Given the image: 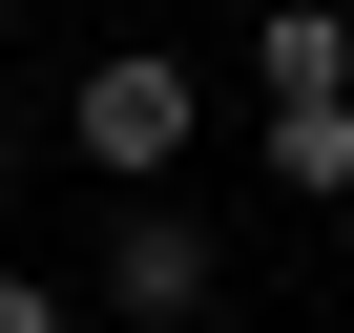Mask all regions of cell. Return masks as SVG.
<instances>
[{
  "label": "cell",
  "mask_w": 354,
  "mask_h": 333,
  "mask_svg": "<svg viewBox=\"0 0 354 333\" xmlns=\"http://www.w3.org/2000/svg\"><path fill=\"white\" fill-rule=\"evenodd\" d=\"M188 125H209V84L167 63V42H104V63H84V104H63V146L104 166V188H167V166H188Z\"/></svg>",
  "instance_id": "6da1fadb"
},
{
  "label": "cell",
  "mask_w": 354,
  "mask_h": 333,
  "mask_svg": "<svg viewBox=\"0 0 354 333\" xmlns=\"http://www.w3.org/2000/svg\"><path fill=\"white\" fill-rule=\"evenodd\" d=\"M209 292H230V250H209L188 209H125V229H104V312H125V333H188Z\"/></svg>",
  "instance_id": "7a4b0ae2"
},
{
  "label": "cell",
  "mask_w": 354,
  "mask_h": 333,
  "mask_svg": "<svg viewBox=\"0 0 354 333\" xmlns=\"http://www.w3.org/2000/svg\"><path fill=\"white\" fill-rule=\"evenodd\" d=\"M250 104H354V0H271L250 21Z\"/></svg>",
  "instance_id": "3957f363"
},
{
  "label": "cell",
  "mask_w": 354,
  "mask_h": 333,
  "mask_svg": "<svg viewBox=\"0 0 354 333\" xmlns=\"http://www.w3.org/2000/svg\"><path fill=\"white\" fill-rule=\"evenodd\" d=\"M250 166H271V188H354V104H250Z\"/></svg>",
  "instance_id": "277c9868"
},
{
  "label": "cell",
  "mask_w": 354,
  "mask_h": 333,
  "mask_svg": "<svg viewBox=\"0 0 354 333\" xmlns=\"http://www.w3.org/2000/svg\"><path fill=\"white\" fill-rule=\"evenodd\" d=\"M0 333H63V292H42V271H0Z\"/></svg>",
  "instance_id": "5b68a950"
},
{
  "label": "cell",
  "mask_w": 354,
  "mask_h": 333,
  "mask_svg": "<svg viewBox=\"0 0 354 333\" xmlns=\"http://www.w3.org/2000/svg\"><path fill=\"white\" fill-rule=\"evenodd\" d=\"M0 42H21V0H0Z\"/></svg>",
  "instance_id": "8992f818"
}]
</instances>
